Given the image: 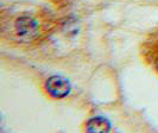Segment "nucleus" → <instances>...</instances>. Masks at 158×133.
Listing matches in <instances>:
<instances>
[{
  "mask_svg": "<svg viewBox=\"0 0 158 133\" xmlns=\"http://www.w3.org/2000/svg\"><path fill=\"white\" fill-rule=\"evenodd\" d=\"M157 69H158V62H157Z\"/></svg>",
  "mask_w": 158,
  "mask_h": 133,
  "instance_id": "nucleus-4",
  "label": "nucleus"
},
{
  "mask_svg": "<svg viewBox=\"0 0 158 133\" xmlns=\"http://www.w3.org/2000/svg\"><path fill=\"white\" fill-rule=\"evenodd\" d=\"M15 29L17 35L23 39L35 38L38 33V23L36 19L29 16H22L15 22Z\"/></svg>",
  "mask_w": 158,
  "mask_h": 133,
  "instance_id": "nucleus-2",
  "label": "nucleus"
},
{
  "mask_svg": "<svg viewBox=\"0 0 158 133\" xmlns=\"http://www.w3.org/2000/svg\"><path fill=\"white\" fill-rule=\"evenodd\" d=\"M45 90L55 99H63L70 94L71 83L68 78L62 75H54L45 81Z\"/></svg>",
  "mask_w": 158,
  "mask_h": 133,
  "instance_id": "nucleus-1",
  "label": "nucleus"
},
{
  "mask_svg": "<svg viewBox=\"0 0 158 133\" xmlns=\"http://www.w3.org/2000/svg\"><path fill=\"white\" fill-rule=\"evenodd\" d=\"M112 128L111 121L105 117H95L92 118L87 123L86 130L90 133H105L110 132Z\"/></svg>",
  "mask_w": 158,
  "mask_h": 133,
  "instance_id": "nucleus-3",
  "label": "nucleus"
}]
</instances>
